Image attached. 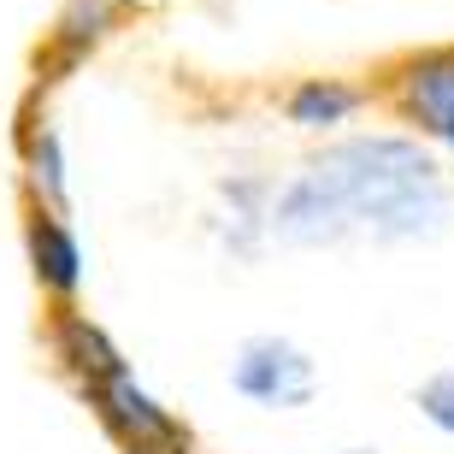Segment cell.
I'll return each mask as SVG.
<instances>
[{
  "label": "cell",
  "instance_id": "obj_1",
  "mask_svg": "<svg viewBox=\"0 0 454 454\" xmlns=\"http://www.w3.org/2000/svg\"><path fill=\"white\" fill-rule=\"evenodd\" d=\"M95 389H101V407H106V419H113V431L130 442L136 454H184L177 425L136 389L130 372H118V378H106V384H95Z\"/></svg>",
  "mask_w": 454,
  "mask_h": 454
},
{
  "label": "cell",
  "instance_id": "obj_2",
  "mask_svg": "<svg viewBox=\"0 0 454 454\" xmlns=\"http://www.w3.org/2000/svg\"><path fill=\"white\" fill-rule=\"evenodd\" d=\"M236 384L248 389V395H260V402H301L307 389H313V372L284 342H248L242 366H236Z\"/></svg>",
  "mask_w": 454,
  "mask_h": 454
},
{
  "label": "cell",
  "instance_id": "obj_3",
  "mask_svg": "<svg viewBox=\"0 0 454 454\" xmlns=\"http://www.w3.org/2000/svg\"><path fill=\"white\" fill-rule=\"evenodd\" d=\"M30 254H35V271H42V284H53L59 295H71L77 289V278H83V260H77V242H71V231L53 213H35L30 219Z\"/></svg>",
  "mask_w": 454,
  "mask_h": 454
},
{
  "label": "cell",
  "instance_id": "obj_4",
  "mask_svg": "<svg viewBox=\"0 0 454 454\" xmlns=\"http://www.w3.org/2000/svg\"><path fill=\"white\" fill-rule=\"evenodd\" d=\"M59 348H66V360L83 372L89 384H106V378L124 372V366H118V354H113V342H106L83 313H66V319H59Z\"/></svg>",
  "mask_w": 454,
  "mask_h": 454
},
{
  "label": "cell",
  "instance_id": "obj_5",
  "mask_svg": "<svg viewBox=\"0 0 454 454\" xmlns=\"http://www.w3.org/2000/svg\"><path fill=\"white\" fill-rule=\"evenodd\" d=\"M289 113L301 118V124H337L342 113H354V89H337V83H307V89H295Z\"/></svg>",
  "mask_w": 454,
  "mask_h": 454
},
{
  "label": "cell",
  "instance_id": "obj_6",
  "mask_svg": "<svg viewBox=\"0 0 454 454\" xmlns=\"http://www.w3.org/2000/svg\"><path fill=\"white\" fill-rule=\"evenodd\" d=\"M419 407L442 425V431H454V372H442V378H431V384L419 389Z\"/></svg>",
  "mask_w": 454,
  "mask_h": 454
},
{
  "label": "cell",
  "instance_id": "obj_7",
  "mask_svg": "<svg viewBox=\"0 0 454 454\" xmlns=\"http://www.w3.org/2000/svg\"><path fill=\"white\" fill-rule=\"evenodd\" d=\"M35 184H48V195L59 201V148H53V136L35 142Z\"/></svg>",
  "mask_w": 454,
  "mask_h": 454
},
{
  "label": "cell",
  "instance_id": "obj_8",
  "mask_svg": "<svg viewBox=\"0 0 454 454\" xmlns=\"http://www.w3.org/2000/svg\"><path fill=\"white\" fill-rule=\"evenodd\" d=\"M449 142H454V124H449Z\"/></svg>",
  "mask_w": 454,
  "mask_h": 454
}]
</instances>
